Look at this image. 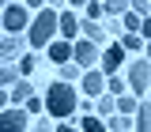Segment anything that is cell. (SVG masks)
Segmentation results:
<instances>
[{
    "mask_svg": "<svg viewBox=\"0 0 151 132\" xmlns=\"http://www.w3.org/2000/svg\"><path fill=\"white\" fill-rule=\"evenodd\" d=\"M76 91L68 87V83H49V91H45V110H49V117H60V121H68L76 113Z\"/></svg>",
    "mask_w": 151,
    "mask_h": 132,
    "instance_id": "obj_1",
    "label": "cell"
},
{
    "mask_svg": "<svg viewBox=\"0 0 151 132\" xmlns=\"http://www.w3.org/2000/svg\"><path fill=\"white\" fill-rule=\"evenodd\" d=\"M57 27H60V15H57L53 8H42L34 15V23H30V34H27V42H30V49H42V45H49L57 34Z\"/></svg>",
    "mask_w": 151,
    "mask_h": 132,
    "instance_id": "obj_2",
    "label": "cell"
},
{
    "mask_svg": "<svg viewBox=\"0 0 151 132\" xmlns=\"http://www.w3.org/2000/svg\"><path fill=\"white\" fill-rule=\"evenodd\" d=\"M125 68H129V87L136 94H147V87H151V60H132Z\"/></svg>",
    "mask_w": 151,
    "mask_h": 132,
    "instance_id": "obj_3",
    "label": "cell"
},
{
    "mask_svg": "<svg viewBox=\"0 0 151 132\" xmlns=\"http://www.w3.org/2000/svg\"><path fill=\"white\" fill-rule=\"evenodd\" d=\"M79 68H94V64H102V53H98V45H94L91 38H79L76 42V57H72Z\"/></svg>",
    "mask_w": 151,
    "mask_h": 132,
    "instance_id": "obj_4",
    "label": "cell"
},
{
    "mask_svg": "<svg viewBox=\"0 0 151 132\" xmlns=\"http://www.w3.org/2000/svg\"><path fill=\"white\" fill-rule=\"evenodd\" d=\"M27 125H30L27 110H4L0 113V132H27Z\"/></svg>",
    "mask_w": 151,
    "mask_h": 132,
    "instance_id": "obj_5",
    "label": "cell"
},
{
    "mask_svg": "<svg viewBox=\"0 0 151 132\" xmlns=\"http://www.w3.org/2000/svg\"><path fill=\"white\" fill-rule=\"evenodd\" d=\"M27 23H34L30 19V8H19V4H8V11H4V27L12 30V34H19Z\"/></svg>",
    "mask_w": 151,
    "mask_h": 132,
    "instance_id": "obj_6",
    "label": "cell"
},
{
    "mask_svg": "<svg viewBox=\"0 0 151 132\" xmlns=\"http://www.w3.org/2000/svg\"><path fill=\"white\" fill-rule=\"evenodd\" d=\"M79 83H83V91L91 94V98H102L106 94V72H98V68H87Z\"/></svg>",
    "mask_w": 151,
    "mask_h": 132,
    "instance_id": "obj_7",
    "label": "cell"
},
{
    "mask_svg": "<svg viewBox=\"0 0 151 132\" xmlns=\"http://www.w3.org/2000/svg\"><path fill=\"white\" fill-rule=\"evenodd\" d=\"M121 64H125V45H110V49L102 53V64H98V68H102L106 75H117Z\"/></svg>",
    "mask_w": 151,
    "mask_h": 132,
    "instance_id": "obj_8",
    "label": "cell"
},
{
    "mask_svg": "<svg viewBox=\"0 0 151 132\" xmlns=\"http://www.w3.org/2000/svg\"><path fill=\"white\" fill-rule=\"evenodd\" d=\"M76 57V45H68V42H49V60L53 64H72Z\"/></svg>",
    "mask_w": 151,
    "mask_h": 132,
    "instance_id": "obj_9",
    "label": "cell"
},
{
    "mask_svg": "<svg viewBox=\"0 0 151 132\" xmlns=\"http://www.w3.org/2000/svg\"><path fill=\"white\" fill-rule=\"evenodd\" d=\"M94 113H98V117H113V113H117V94L106 91L98 102H94Z\"/></svg>",
    "mask_w": 151,
    "mask_h": 132,
    "instance_id": "obj_10",
    "label": "cell"
},
{
    "mask_svg": "<svg viewBox=\"0 0 151 132\" xmlns=\"http://www.w3.org/2000/svg\"><path fill=\"white\" fill-rule=\"evenodd\" d=\"M136 132H151V106L147 102H140V110H136Z\"/></svg>",
    "mask_w": 151,
    "mask_h": 132,
    "instance_id": "obj_11",
    "label": "cell"
},
{
    "mask_svg": "<svg viewBox=\"0 0 151 132\" xmlns=\"http://www.w3.org/2000/svg\"><path fill=\"white\" fill-rule=\"evenodd\" d=\"M60 34L76 38V34H79V19H76V15H60Z\"/></svg>",
    "mask_w": 151,
    "mask_h": 132,
    "instance_id": "obj_12",
    "label": "cell"
},
{
    "mask_svg": "<svg viewBox=\"0 0 151 132\" xmlns=\"http://www.w3.org/2000/svg\"><path fill=\"white\" fill-rule=\"evenodd\" d=\"M106 125H110V132H125V128H136V125L129 121V113H117V117H110Z\"/></svg>",
    "mask_w": 151,
    "mask_h": 132,
    "instance_id": "obj_13",
    "label": "cell"
},
{
    "mask_svg": "<svg viewBox=\"0 0 151 132\" xmlns=\"http://www.w3.org/2000/svg\"><path fill=\"white\" fill-rule=\"evenodd\" d=\"M125 83H129V79H121V75H106V91L117 94V98L125 94Z\"/></svg>",
    "mask_w": 151,
    "mask_h": 132,
    "instance_id": "obj_14",
    "label": "cell"
},
{
    "mask_svg": "<svg viewBox=\"0 0 151 132\" xmlns=\"http://www.w3.org/2000/svg\"><path fill=\"white\" fill-rule=\"evenodd\" d=\"M79 30H83V34L91 38L94 45H98V42H102V30H98V27H94V19H83V23H79Z\"/></svg>",
    "mask_w": 151,
    "mask_h": 132,
    "instance_id": "obj_15",
    "label": "cell"
},
{
    "mask_svg": "<svg viewBox=\"0 0 151 132\" xmlns=\"http://www.w3.org/2000/svg\"><path fill=\"white\" fill-rule=\"evenodd\" d=\"M19 75H23L19 64H4V68H0V79H4V83H19Z\"/></svg>",
    "mask_w": 151,
    "mask_h": 132,
    "instance_id": "obj_16",
    "label": "cell"
},
{
    "mask_svg": "<svg viewBox=\"0 0 151 132\" xmlns=\"http://www.w3.org/2000/svg\"><path fill=\"white\" fill-rule=\"evenodd\" d=\"M12 98H15V102H27V98H34L30 83H27V79H19V83H15V91H12Z\"/></svg>",
    "mask_w": 151,
    "mask_h": 132,
    "instance_id": "obj_17",
    "label": "cell"
},
{
    "mask_svg": "<svg viewBox=\"0 0 151 132\" xmlns=\"http://www.w3.org/2000/svg\"><path fill=\"white\" fill-rule=\"evenodd\" d=\"M140 110V102H136V98H129V94H121V98H117V113H136Z\"/></svg>",
    "mask_w": 151,
    "mask_h": 132,
    "instance_id": "obj_18",
    "label": "cell"
},
{
    "mask_svg": "<svg viewBox=\"0 0 151 132\" xmlns=\"http://www.w3.org/2000/svg\"><path fill=\"white\" fill-rule=\"evenodd\" d=\"M140 23H144V15H136V11H125V30H129V34H140Z\"/></svg>",
    "mask_w": 151,
    "mask_h": 132,
    "instance_id": "obj_19",
    "label": "cell"
},
{
    "mask_svg": "<svg viewBox=\"0 0 151 132\" xmlns=\"http://www.w3.org/2000/svg\"><path fill=\"white\" fill-rule=\"evenodd\" d=\"M79 128H83V132H110V125H102L98 117H91V113H87V121H83Z\"/></svg>",
    "mask_w": 151,
    "mask_h": 132,
    "instance_id": "obj_20",
    "label": "cell"
},
{
    "mask_svg": "<svg viewBox=\"0 0 151 132\" xmlns=\"http://www.w3.org/2000/svg\"><path fill=\"white\" fill-rule=\"evenodd\" d=\"M106 11H110V15H125V11H129V0H106Z\"/></svg>",
    "mask_w": 151,
    "mask_h": 132,
    "instance_id": "obj_21",
    "label": "cell"
},
{
    "mask_svg": "<svg viewBox=\"0 0 151 132\" xmlns=\"http://www.w3.org/2000/svg\"><path fill=\"white\" fill-rule=\"evenodd\" d=\"M129 11H136V15H151V0H129Z\"/></svg>",
    "mask_w": 151,
    "mask_h": 132,
    "instance_id": "obj_22",
    "label": "cell"
},
{
    "mask_svg": "<svg viewBox=\"0 0 151 132\" xmlns=\"http://www.w3.org/2000/svg\"><path fill=\"white\" fill-rule=\"evenodd\" d=\"M121 45H125V49H144V38H140V34H125Z\"/></svg>",
    "mask_w": 151,
    "mask_h": 132,
    "instance_id": "obj_23",
    "label": "cell"
},
{
    "mask_svg": "<svg viewBox=\"0 0 151 132\" xmlns=\"http://www.w3.org/2000/svg\"><path fill=\"white\" fill-rule=\"evenodd\" d=\"M60 75H64V79H83V75H79V64H60Z\"/></svg>",
    "mask_w": 151,
    "mask_h": 132,
    "instance_id": "obj_24",
    "label": "cell"
},
{
    "mask_svg": "<svg viewBox=\"0 0 151 132\" xmlns=\"http://www.w3.org/2000/svg\"><path fill=\"white\" fill-rule=\"evenodd\" d=\"M19 53V38H8V42H4V57H8V60H12V57Z\"/></svg>",
    "mask_w": 151,
    "mask_h": 132,
    "instance_id": "obj_25",
    "label": "cell"
},
{
    "mask_svg": "<svg viewBox=\"0 0 151 132\" xmlns=\"http://www.w3.org/2000/svg\"><path fill=\"white\" fill-rule=\"evenodd\" d=\"M102 11H106V4H98V0H91V4H87V19H98Z\"/></svg>",
    "mask_w": 151,
    "mask_h": 132,
    "instance_id": "obj_26",
    "label": "cell"
},
{
    "mask_svg": "<svg viewBox=\"0 0 151 132\" xmlns=\"http://www.w3.org/2000/svg\"><path fill=\"white\" fill-rule=\"evenodd\" d=\"M34 64H38V60H34V57H30V53H27V57H23V60H19V68H23V75H30V72H34Z\"/></svg>",
    "mask_w": 151,
    "mask_h": 132,
    "instance_id": "obj_27",
    "label": "cell"
},
{
    "mask_svg": "<svg viewBox=\"0 0 151 132\" xmlns=\"http://www.w3.org/2000/svg\"><path fill=\"white\" fill-rule=\"evenodd\" d=\"M45 110V102H38V98H27V113H42Z\"/></svg>",
    "mask_w": 151,
    "mask_h": 132,
    "instance_id": "obj_28",
    "label": "cell"
},
{
    "mask_svg": "<svg viewBox=\"0 0 151 132\" xmlns=\"http://www.w3.org/2000/svg\"><path fill=\"white\" fill-rule=\"evenodd\" d=\"M140 38H151V15L144 19V23H140Z\"/></svg>",
    "mask_w": 151,
    "mask_h": 132,
    "instance_id": "obj_29",
    "label": "cell"
},
{
    "mask_svg": "<svg viewBox=\"0 0 151 132\" xmlns=\"http://www.w3.org/2000/svg\"><path fill=\"white\" fill-rule=\"evenodd\" d=\"M34 132H57V128L49 125V121H38V125H34Z\"/></svg>",
    "mask_w": 151,
    "mask_h": 132,
    "instance_id": "obj_30",
    "label": "cell"
},
{
    "mask_svg": "<svg viewBox=\"0 0 151 132\" xmlns=\"http://www.w3.org/2000/svg\"><path fill=\"white\" fill-rule=\"evenodd\" d=\"M57 132H79V128H76V125H68V121H60V125H57Z\"/></svg>",
    "mask_w": 151,
    "mask_h": 132,
    "instance_id": "obj_31",
    "label": "cell"
},
{
    "mask_svg": "<svg viewBox=\"0 0 151 132\" xmlns=\"http://www.w3.org/2000/svg\"><path fill=\"white\" fill-rule=\"evenodd\" d=\"M27 8H38V11H42V0H27Z\"/></svg>",
    "mask_w": 151,
    "mask_h": 132,
    "instance_id": "obj_32",
    "label": "cell"
},
{
    "mask_svg": "<svg viewBox=\"0 0 151 132\" xmlns=\"http://www.w3.org/2000/svg\"><path fill=\"white\" fill-rule=\"evenodd\" d=\"M68 4H79V8H83V4H91V0H68Z\"/></svg>",
    "mask_w": 151,
    "mask_h": 132,
    "instance_id": "obj_33",
    "label": "cell"
},
{
    "mask_svg": "<svg viewBox=\"0 0 151 132\" xmlns=\"http://www.w3.org/2000/svg\"><path fill=\"white\" fill-rule=\"evenodd\" d=\"M147 60H151V42H147Z\"/></svg>",
    "mask_w": 151,
    "mask_h": 132,
    "instance_id": "obj_34",
    "label": "cell"
},
{
    "mask_svg": "<svg viewBox=\"0 0 151 132\" xmlns=\"http://www.w3.org/2000/svg\"><path fill=\"white\" fill-rule=\"evenodd\" d=\"M49 4H64V0H49Z\"/></svg>",
    "mask_w": 151,
    "mask_h": 132,
    "instance_id": "obj_35",
    "label": "cell"
}]
</instances>
